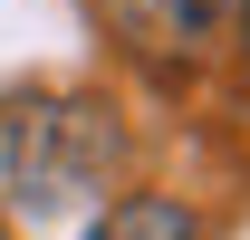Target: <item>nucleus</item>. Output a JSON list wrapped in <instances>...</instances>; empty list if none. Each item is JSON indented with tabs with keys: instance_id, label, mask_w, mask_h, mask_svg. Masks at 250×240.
Segmentation results:
<instances>
[{
	"instance_id": "1",
	"label": "nucleus",
	"mask_w": 250,
	"mask_h": 240,
	"mask_svg": "<svg viewBox=\"0 0 250 240\" xmlns=\"http://www.w3.org/2000/svg\"><path fill=\"white\" fill-rule=\"evenodd\" d=\"M125 163V125L106 96H10L0 106V211L10 221H77L87 202H106V182Z\"/></svg>"
},
{
	"instance_id": "2",
	"label": "nucleus",
	"mask_w": 250,
	"mask_h": 240,
	"mask_svg": "<svg viewBox=\"0 0 250 240\" xmlns=\"http://www.w3.org/2000/svg\"><path fill=\"white\" fill-rule=\"evenodd\" d=\"M106 20L135 58H192V48H212L231 0H106Z\"/></svg>"
},
{
	"instance_id": "3",
	"label": "nucleus",
	"mask_w": 250,
	"mask_h": 240,
	"mask_svg": "<svg viewBox=\"0 0 250 240\" xmlns=\"http://www.w3.org/2000/svg\"><path fill=\"white\" fill-rule=\"evenodd\" d=\"M87 240H202V221L183 202H164V192H135V202H106V221Z\"/></svg>"
},
{
	"instance_id": "4",
	"label": "nucleus",
	"mask_w": 250,
	"mask_h": 240,
	"mask_svg": "<svg viewBox=\"0 0 250 240\" xmlns=\"http://www.w3.org/2000/svg\"><path fill=\"white\" fill-rule=\"evenodd\" d=\"M241 29H250V0H241Z\"/></svg>"
}]
</instances>
